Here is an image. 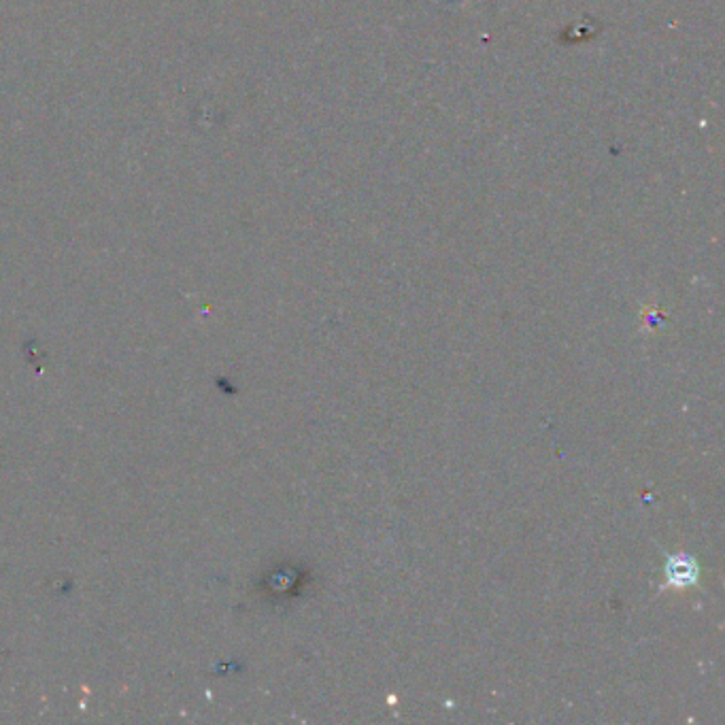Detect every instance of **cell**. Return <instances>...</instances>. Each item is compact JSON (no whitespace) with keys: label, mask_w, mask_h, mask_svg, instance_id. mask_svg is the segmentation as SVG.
<instances>
[{"label":"cell","mask_w":725,"mask_h":725,"mask_svg":"<svg viewBox=\"0 0 725 725\" xmlns=\"http://www.w3.org/2000/svg\"><path fill=\"white\" fill-rule=\"evenodd\" d=\"M666 575H668V583L670 585H674V587H687L691 583H696V579H698V566H696L694 560H689V558H672L668 562Z\"/></svg>","instance_id":"obj_1"}]
</instances>
